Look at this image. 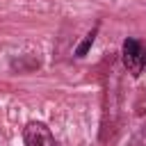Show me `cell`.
<instances>
[{
	"mask_svg": "<svg viewBox=\"0 0 146 146\" xmlns=\"http://www.w3.org/2000/svg\"><path fill=\"white\" fill-rule=\"evenodd\" d=\"M123 64L130 71L132 78H139L146 68V48L137 39H125L123 41Z\"/></svg>",
	"mask_w": 146,
	"mask_h": 146,
	"instance_id": "1",
	"label": "cell"
},
{
	"mask_svg": "<svg viewBox=\"0 0 146 146\" xmlns=\"http://www.w3.org/2000/svg\"><path fill=\"white\" fill-rule=\"evenodd\" d=\"M23 139H25V146H55V137L50 128L41 121H30L23 128Z\"/></svg>",
	"mask_w": 146,
	"mask_h": 146,
	"instance_id": "2",
	"label": "cell"
},
{
	"mask_svg": "<svg viewBox=\"0 0 146 146\" xmlns=\"http://www.w3.org/2000/svg\"><path fill=\"white\" fill-rule=\"evenodd\" d=\"M94 36H96V30H94V32H89V34H87V39H84V41L78 46V50H75V55H78V57H84V55H87L89 46L94 43Z\"/></svg>",
	"mask_w": 146,
	"mask_h": 146,
	"instance_id": "3",
	"label": "cell"
}]
</instances>
